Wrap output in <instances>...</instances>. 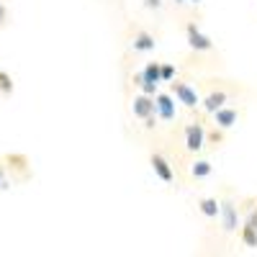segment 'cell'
Segmentation results:
<instances>
[{"label": "cell", "mask_w": 257, "mask_h": 257, "mask_svg": "<svg viewBox=\"0 0 257 257\" xmlns=\"http://www.w3.org/2000/svg\"><path fill=\"white\" fill-rule=\"evenodd\" d=\"M175 77V67L173 64H160V82H167Z\"/></svg>", "instance_id": "cell-15"}, {"label": "cell", "mask_w": 257, "mask_h": 257, "mask_svg": "<svg viewBox=\"0 0 257 257\" xmlns=\"http://www.w3.org/2000/svg\"><path fill=\"white\" fill-rule=\"evenodd\" d=\"M193 3H201V0H193Z\"/></svg>", "instance_id": "cell-21"}, {"label": "cell", "mask_w": 257, "mask_h": 257, "mask_svg": "<svg viewBox=\"0 0 257 257\" xmlns=\"http://www.w3.org/2000/svg\"><path fill=\"white\" fill-rule=\"evenodd\" d=\"M173 93H175V98L183 103V105H188V108H196V105L201 103L198 100V93L190 88V85H185V82H173Z\"/></svg>", "instance_id": "cell-3"}, {"label": "cell", "mask_w": 257, "mask_h": 257, "mask_svg": "<svg viewBox=\"0 0 257 257\" xmlns=\"http://www.w3.org/2000/svg\"><path fill=\"white\" fill-rule=\"evenodd\" d=\"M0 93H3V95L13 93V80H11L8 72H0Z\"/></svg>", "instance_id": "cell-14"}, {"label": "cell", "mask_w": 257, "mask_h": 257, "mask_svg": "<svg viewBox=\"0 0 257 257\" xmlns=\"http://www.w3.org/2000/svg\"><path fill=\"white\" fill-rule=\"evenodd\" d=\"M152 100H155V111L160 113V118H165V121H173L175 118V98L173 95L157 93Z\"/></svg>", "instance_id": "cell-1"}, {"label": "cell", "mask_w": 257, "mask_h": 257, "mask_svg": "<svg viewBox=\"0 0 257 257\" xmlns=\"http://www.w3.org/2000/svg\"><path fill=\"white\" fill-rule=\"evenodd\" d=\"M242 242L247 244V247H257V231L252 229V226H242Z\"/></svg>", "instance_id": "cell-13"}, {"label": "cell", "mask_w": 257, "mask_h": 257, "mask_svg": "<svg viewBox=\"0 0 257 257\" xmlns=\"http://www.w3.org/2000/svg\"><path fill=\"white\" fill-rule=\"evenodd\" d=\"M203 139H206V132L201 123H190L185 128V147L190 149V152H198V149H203Z\"/></svg>", "instance_id": "cell-4"}, {"label": "cell", "mask_w": 257, "mask_h": 257, "mask_svg": "<svg viewBox=\"0 0 257 257\" xmlns=\"http://www.w3.org/2000/svg\"><path fill=\"white\" fill-rule=\"evenodd\" d=\"M190 173H193V178H208V175H211V162L198 160L196 165L190 167Z\"/></svg>", "instance_id": "cell-12"}, {"label": "cell", "mask_w": 257, "mask_h": 257, "mask_svg": "<svg viewBox=\"0 0 257 257\" xmlns=\"http://www.w3.org/2000/svg\"><path fill=\"white\" fill-rule=\"evenodd\" d=\"M132 111L137 118H149V116H155V100L152 98H147V95H137L134 103H132Z\"/></svg>", "instance_id": "cell-5"}, {"label": "cell", "mask_w": 257, "mask_h": 257, "mask_svg": "<svg viewBox=\"0 0 257 257\" xmlns=\"http://www.w3.org/2000/svg\"><path fill=\"white\" fill-rule=\"evenodd\" d=\"M247 226H252V229L257 231V211H252V213H249V221H247Z\"/></svg>", "instance_id": "cell-16"}, {"label": "cell", "mask_w": 257, "mask_h": 257, "mask_svg": "<svg viewBox=\"0 0 257 257\" xmlns=\"http://www.w3.org/2000/svg\"><path fill=\"white\" fill-rule=\"evenodd\" d=\"M224 103H226V93H224V90H213V93L206 95L203 108H206L208 113H216L219 108H224Z\"/></svg>", "instance_id": "cell-8"}, {"label": "cell", "mask_w": 257, "mask_h": 257, "mask_svg": "<svg viewBox=\"0 0 257 257\" xmlns=\"http://www.w3.org/2000/svg\"><path fill=\"white\" fill-rule=\"evenodd\" d=\"M152 170H155V175L162 180V183H173V167H170V162L162 157V155H152Z\"/></svg>", "instance_id": "cell-7"}, {"label": "cell", "mask_w": 257, "mask_h": 257, "mask_svg": "<svg viewBox=\"0 0 257 257\" xmlns=\"http://www.w3.org/2000/svg\"><path fill=\"white\" fill-rule=\"evenodd\" d=\"M219 213H221L224 231H234V229H237V208H234V203H231V201L219 203Z\"/></svg>", "instance_id": "cell-6"}, {"label": "cell", "mask_w": 257, "mask_h": 257, "mask_svg": "<svg viewBox=\"0 0 257 257\" xmlns=\"http://www.w3.org/2000/svg\"><path fill=\"white\" fill-rule=\"evenodd\" d=\"M134 49H137V52H152V49H155V36L147 34V31H139V34L134 36Z\"/></svg>", "instance_id": "cell-9"}, {"label": "cell", "mask_w": 257, "mask_h": 257, "mask_svg": "<svg viewBox=\"0 0 257 257\" xmlns=\"http://www.w3.org/2000/svg\"><path fill=\"white\" fill-rule=\"evenodd\" d=\"M6 18H8V11H6V6H3V3H0V26L6 24Z\"/></svg>", "instance_id": "cell-17"}, {"label": "cell", "mask_w": 257, "mask_h": 257, "mask_svg": "<svg viewBox=\"0 0 257 257\" xmlns=\"http://www.w3.org/2000/svg\"><path fill=\"white\" fill-rule=\"evenodd\" d=\"M213 116H216V123H219L221 128H229V126L237 123V111H231V108H219Z\"/></svg>", "instance_id": "cell-10"}, {"label": "cell", "mask_w": 257, "mask_h": 257, "mask_svg": "<svg viewBox=\"0 0 257 257\" xmlns=\"http://www.w3.org/2000/svg\"><path fill=\"white\" fill-rule=\"evenodd\" d=\"M0 188H6V178H3V167H0Z\"/></svg>", "instance_id": "cell-19"}, {"label": "cell", "mask_w": 257, "mask_h": 257, "mask_svg": "<svg viewBox=\"0 0 257 257\" xmlns=\"http://www.w3.org/2000/svg\"><path fill=\"white\" fill-rule=\"evenodd\" d=\"M188 44L193 47V49H196V52H208L211 47H213V41L206 36V34H201L198 31V26L196 24H188Z\"/></svg>", "instance_id": "cell-2"}, {"label": "cell", "mask_w": 257, "mask_h": 257, "mask_svg": "<svg viewBox=\"0 0 257 257\" xmlns=\"http://www.w3.org/2000/svg\"><path fill=\"white\" fill-rule=\"evenodd\" d=\"M201 213L208 219H216L219 216V201L216 198H203L201 201Z\"/></svg>", "instance_id": "cell-11"}, {"label": "cell", "mask_w": 257, "mask_h": 257, "mask_svg": "<svg viewBox=\"0 0 257 257\" xmlns=\"http://www.w3.org/2000/svg\"><path fill=\"white\" fill-rule=\"evenodd\" d=\"M144 6H147V8H160L162 0H144Z\"/></svg>", "instance_id": "cell-18"}, {"label": "cell", "mask_w": 257, "mask_h": 257, "mask_svg": "<svg viewBox=\"0 0 257 257\" xmlns=\"http://www.w3.org/2000/svg\"><path fill=\"white\" fill-rule=\"evenodd\" d=\"M175 3H185V0H175Z\"/></svg>", "instance_id": "cell-20"}]
</instances>
